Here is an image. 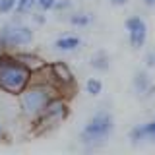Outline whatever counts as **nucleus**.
<instances>
[{"mask_svg": "<svg viewBox=\"0 0 155 155\" xmlns=\"http://www.w3.org/2000/svg\"><path fill=\"white\" fill-rule=\"evenodd\" d=\"M33 80V72L10 51H0V91L18 97Z\"/></svg>", "mask_w": 155, "mask_h": 155, "instance_id": "1", "label": "nucleus"}, {"mask_svg": "<svg viewBox=\"0 0 155 155\" xmlns=\"http://www.w3.org/2000/svg\"><path fill=\"white\" fill-rule=\"evenodd\" d=\"M56 95H58V91L52 84H48L47 80H39L37 76H33V80L29 81V85L18 95L21 114L27 116V118H35V116L47 107L48 101Z\"/></svg>", "mask_w": 155, "mask_h": 155, "instance_id": "2", "label": "nucleus"}, {"mask_svg": "<svg viewBox=\"0 0 155 155\" xmlns=\"http://www.w3.org/2000/svg\"><path fill=\"white\" fill-rule=\"evenodd\" d=\"M33 41V29L19 21H8L0 29V51L16 52Z\"/></svg>", "mask_w": 155, "mask_h": 155, "instance_id": "3", "label": "nucleus"}, {"mask_svg": "<svg viewBox=\"0 0 155 155\" xmlns=\"http://www.w3.org/2000/svg\"><path fill=\"white\" fill-rule=\"evenodd\" d=\"M68 113H70V109H68V101L64 97H60V95L52 97V99L47 103L45 109L35 116L37 132H45V130L56 128L62 120H66Z\"/></svg>", "mask_w": 155, "mask_h": 155, "instance_id": "4", "label": "nucleus"}, {"mask_svg": "<svg viewBox=\"0 0 155 155\" xmlns=\"http://www.w3.org/2000/svg\"><path fill=\"white\" fill-rule=\"evenodd\" d=\"M110 132H113V116L109 113H97L85 124L84 132H81V140L85 143H93V142H99V140L107 138Z\"/></svg>", "mask_w": 155, "mask_h": 155, "instance_id": "5", "label": "nucleus"}, {"mask_svg": "<svg viewBox=\"0 0 155 155\" xmlns=\"http://www.w3.org/2000/svg\"><path fill=\"white\" fill-rule=\"evenodd\" d=\"M126 27H128V33H130V43H132V47L140 48L145 43V37H147L145 21L142 18H130L128 21H126Z\"/></svg>", "mask_w": 155, "mask_h": 155, "instance_id": "6", "label": "nucleus"}, {"mask_svg": "<svg viewBox=\"0 0 155 155\" xmlns=\"http://www.w3.org/2000/svg\"><path fill=\"white\" fill-rule=\"evenodd\" d=\"M14 54H16V56H18V60H21L31 72H37V70H41V68L45 66L43 58H39L37 54H33V52H18V51H16Z\"/></svg>", "mask_w": 155, "mask_h": 155, "instance_id": "7", "label": "nucleus"}, {"mask_svg": "<svg viewBox=\"0 0 155 155\" xmlns=\"http://www.w3.org/2000/svg\"><path fill=\"white\" fill-rule=\"evenodd\" d=\"M78 47H80V39L76 35H64V37L56 39V43H54V48H58V51H62V52L76 51Z\"/></svg>", "mask_w": 155, "mask_h": 155, "instance_id": "8", "label": "nucleus"}, {"mask_svg": "<svg viewBox=\"0 0 155 155\" xmlns=\"http://www.w3.org/2000/svg\"><path fill=\"white\" fill-rule=\"evenodd\" d=\"M142 138L155 140V120L153 122L143 124V126H138L136 130H132V140H142Z\"/></svg>", "mask_w": 155, "mask_h": 155, "instance_id": "9", "label": "nucleus"}, {"mask_svg": "<svg viewBox=\"0 0 155 155\" xmlns=\"http://www.w3.org/2000/svg\"><path fill=\"white\" fill-rule=\"evenodd\" d=\"M35 2H37V0H18V2H16V10H14V12H18V14H29L33 10V6H35Z\"/></svg>", "mask_w": 155, "mask_h": 155, "instance_id": "10", "label": "nucleus"}, {"mask_svg": "<svg viewBox=\"0 0 155 155\" xmlns=\"http://www.w3.org/2000/svg\"><path fill=\"white\" fill-rule=\"evenodd\" d=\"M85 89H87V93H89V95H99L101 89H103V84H101L99 80H95V78H91V80H87Z\"/></svg>", "mask_w": 155, "mask_h": 155, "instance_id": "11", "label": "nucleus"}, {"mask_svg": "<svg viewBox=\"0 0 155 155\" xmlns=\"http://www.w3.org/2000/svg\"><path fill=\"white\" fill-rule=\"evenodd\" d=\"M91 64H93L95 68H99V70H105V68L109 66V58H107L103 52H99V54H95L93 58H91Z\"/></svg>", "mask_w": 155, "mask_h": 155, "instance_id": "12", "label": "nucleus"}, {"mask_svg": "<svg viewBox=\"0 0 155 155\" xmlns=\"http://www.w3.org/2000/svg\"><path fill=\"white\" fill-rule=\"evenodd\" d=\"M16 2L18 0H0V14H4V16L12 14L16 10Z\"/></svg>", "mask_w": 155, "mask_h": 155, "instance_id": "13", "label": "nucleus"}, {"mask_svg": "<svg viewBox=\"0 0 155 155\" xmlns=\"http://www.w3.org/2000/svg\"><path fill=\"white\" fill-rule=\"evenodd\" d=\"M136 87H138L140 93L147 91V89H149V80H147V76H145V74H138V76H136Z\"/></svg>", "mask_w": 155, "mask_h": 155, "instance_id": "14", "label": "nucleus"}, {"mask_svg": "<svg viewBox=\"0 0 155 155\" xmlns=\"http://www.w3.org/2000/svg\"><path fill=\"white\" fill-rule=\"evenodd\" d=\"M70 21H72V25H87L91 21V18L87 14H76V16L70 18Z\"/></svg>", "mask_w": 155, "mask_h": 155, "instance_id": "15", "label": "nucleus"}, {"mask_svg": "<svg viewBox=\"0 0 155 155\" xmlns=\"http://www.w3.org/2000/svg\"><path fill=\"white\" fill-rule=\"evenodd\" d=\"M54 4H56V0H37L35 6H39L43 12H48V10H54Z\"/></svg>", "mask_w": 155, "mask_h": 155, "instance_id": "16", "label": "nucleus"}, {"mask_svg": "<svg viewBox=\"0 0 155 155\" xmlns=\"http://www.w3.org/2000/svg\"><path fill=\"white\" fill-rule=\"evenodd\" d=\"M35 21H37V23H45V16H41V14H37V16H35Z\"/></svg>", "mask_w": 155, "mask_h": 155, "instance_id": "17", "label": "nucleus"}, {"mask_svg": "<svg viewBox=\"0 0 155 155\" xmlns=\"http://www.w3.org/2000/svg\"><path fill=\"white\" fill-rule=\"evenodd\" d=\"M110 2H113V4H114V6H120V4H124V2H126V0H110Z\"/></svg>", "mask_w": 155, "mask_h": 155, "instance_id": "18", "label": "nucleus"}, {"mask_svg": "<svg viewBox=\"0 0 155 155\" xmlns=\"http://www.w3.org/2000/svg\"><path fill=\"white\" fill-rule=\"evenodd\" d=\"M4 136V128H2V124H0V138Z\"/></svg>", "mask_w": 155, "mask_h": 155, "instance_id": "19", "label": "nucleus"}, {"mask_svg": "<svg viewBox=\"0 0 155 155\" xmlns=\"http://www.w3.org/2000/svg\"><path fill=\"white\" fill-rule=\"evenodd\" d=\"M155 2V0H145V4H153Z\"/></svg>", "mask_w": 155, "mask_h": 155, "instance_id": "20", "label": "nucleus"}]
</instances>
